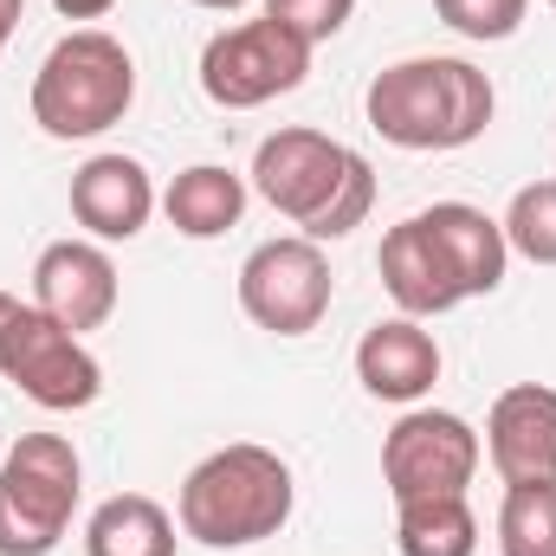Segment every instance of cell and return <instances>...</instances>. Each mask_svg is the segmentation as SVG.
<instances>
[{
  "instance_id": "44dd1931",
  "label": "cell",
  "mask_w": 556,
  "mask_h": 556,
  "mask_svg": "<svg viewBox=\"0 0 556 556\" xmlns=\"http://www.w3.org/2000/svg\"><path fill=\"white\" fill-rule=\"evenodd\" d=\"M433 13L459 39H511L531 13V0H433Z\"/></svg>"
},
{
  "instance_id": "9a60e30c",
  "label": "cell",
  "mask_w": 556,
  "mask_h": 556,
  "mask_svg": "<svg viewBox=\"0 0 556 556\" xmlns=\"http://www.w3.org/2000/svg\"><path fill=\"white\" fill-rule=\"evenodd\" d=\"M420 220L433 227L440 253L453 260L466 298H492V291L505 285L511 247H505V227H498L485 207H472V201H433V207H420Z\"/></svg>"
},
{
  "instance_id": "6da1fadb",
  "label": "cell",
  "mask_w": 556,
  "mask_h": 556,
  "mask_svg": "<svg viewBox=\"0 0 556 556\" xmlns=\"http://www.w3.org/2000/svg\"><path fill=\"white\" fill-rule=\"evenodd\" d=\"M253 188L304 240H343L376 207V168L324 130H273L253 149Z\"/></svg>"
},
{
  "instance_id": "484cf974",
  "label": "cell",
  "mask_w": 556,
  "mask_h": 556,
  "mask_svg": "<svg viewBox=\"0 0 556 556\" xmlns=\"http://www.w3.org/2000/svg\"><path fill=\"white\" fill-rule=\"evenodd\" d=\"M194 7H207V13H233V7H247V0H194Z\"/></svg>"
},
{
  "instance_id": "603a6c76",
  "label": "cell",
  "mask_w": 556,
  "mask_h": 556,
  "mask_svg": "<svg viewBox=\"0 0 556 556\" xmlns=\"http://www.w3.org/2000/svg\"><path fill=\"white\" fill-rule=\"evenodd\" d=\"M52 7H59L65 20H104V13H111L117 0H52Z\"/></svg>"
},
{
  "instance_id": "e0dca14e",
  "label": "cell",
  "mask_w": 556,
  "mask_h": 556,
  "mask_svg": "<svg viewBox=\"0 0 556 556\" xmlns=\"http://www.w3.org/2000/svg\"><path fill=\"white\" fill-rule=\"evenodd\" d=\"M85 556H175V518L149 492H117L91 511Z\"/></svg>"
},
{
  "instance_id": "7c38bea8",
  "label": "cell",
  "mask_w": 556,
  "mask_h": 556,
  "mask_svg": "<svg viewBox=\"0 0 556 556\" xmlns=\"http://www.w3.org/2000/svg\"><path fill=\"white\" fill-rule=\"evenodd\" d=\"M155 207H162V194H155L149 168L124 149H104L72 175V220L91 240H137Z\"/></svg>"
},
{
  "instance_id": "ac0fdd59",
  "label": "cell",
  "mask_w": 556,
  "mask_h": 556,
  "mask_svg": "<svg viewBox=\"0 0 556 556\" xmlns=\"http://www.w3.org/2000/svg\"><path fill=\"white\" fill-rule=\"evenodd\" d=\"M402 556H479V518L466 498H408L395 518Z\"/></svg>"
},
{
  "instance_id": "277c9868",
  "label": "cell",
  "mask_w": 556,
  "mask_h": 556,
  "mask_svg": "<svg viewBox=\"0 0 556 556\" xmlns=\"http://www.w3.org/2000/svg\"><path fill=\"white\" fill-rule=\"evenodd\" d=\"M137 104V59L104 26L65 33L33 72V124L59 142L104 137Z\"/></svg>"
},
{
  "instance_id": "ba28073f",
  "label": "cell",
  "mask_w": 556,
  "mask_h": 556,
  "mask_svg": "<svg viewBox=\"0 0 556 556\" xmlns=\"http://www.w3.org/2000/svg\"><path fill=\"white\" fill-rule=\"evenodd\" d=\"M337 298V278H330V260L317 240L291 233V240H266L247 253L240 266V311L273 330V337H311L324 324Z\"/></svg>"
},
{
  "instance_id": "ffe728a7",
  "label": "cell",
  "mask_w": 556,
  "mask_h": 556,
  "mask_svg": "<svg viewBox=\"0 0 556 556\" xmlns=\"http://www.w3.org/2000/svg\"><path fill=\"white\" fill-rule=\"evenodd\" d=\"M505 247L525 253L531 266H556V181H531L505 207Z\"/></svg>"
},
{
  "instance_id": "d6986e66",
  "label": "cell",
  "mask_w": 556,
  "mask_h": 556,
  "mask_svg": "<svg viewBox=\"0 0 556 556\" xmlns=\"http://www.w3.org/2000/svg\"><path fill=\"white\" fill-rule=\"evenodd\" d=\"M498 556H556V479L505 485V505H498Z\"/></svg>"
},
{
  "instance_id": "4316f807",
  "label": "cell",
  "mask_w": 556,
  "mask_h": 556,
  "mask_svg": "<svg viewBox=\"0 0 556 556\" xmlns=\"http://www.w3.org/2000/svg\"><path fill=\"white\" fill-rule=\"evenodd\" d=\"M551 7H556V0H551Z\"/></svg>"
},
{
  "instance_id": "4fadbf2b",
  "label": "cell",
  "mask_w": 556,
  "mask_h": 556,
  "mask_svg": "<svg viewBox=\"0 0 556 556\" xmlns=\"http://www.w3.org/2000/svg\"><path fill=\"white\" fill-rule=\"evenodd\" d=\"M376 273H382V291H389V298L402 304V317H440V311L466 304V291H459V273H453V260L440 253V240H433V227H427L420 214L395 220V227L382 233Z\"/></svg>"
},
{
  "instance_id": "3957f363",
  "label": "cell",
  "mask_w": 556,
  "mask_h": 556,
  "mask_svg": "<svg viewBox=\"0 0 556 556\" xmlns=\"http://www.w3.org/2000/svg\"><path fill=\"white\" fill-rule=\"evenodd\" d=\"M291 505H298L291 466L260 440H233L181 479L175 518H181V538L207 551H247L291 525Z\"/></svg>"
},
{
  "instance_id": "30bf717a",
  "label": "cell",
  "mask_w": 556,
  "mask_h": 556,
  "mask_svg": "<svg viewBox=\"0 0 556 556\" xmlns=\"http://www.w3.org/2000/svg\"><path fill=\"white\" fill-rule=\"evenodd\" d=\"M33 304L65 324L72 337L111 324L117 311V266L98 240H52L39 260H33Z\"/></svg>"
},
{
  "instance_id": "cb8c5ba5",
  "label": "cell",
  "mask_w": 556,
  "mask_h": 556,
  "mask_svg": "<svg viewBox=\"0 0 556 556\" xmlns=\"http://www.w3.org/2000/svg\"><path fill=\"white\" fill-rule=\"evenodd\" d=\"M20 20H26V0H0V52H7V39L20 33Z\"/></svg>"
},
{
  "instance_id": "7402d4cb",
  "label": "cell",
  "mask_w": 556,
  "mask_h": 556,
  "mask_svg": "<svg viewBox=\"0 0 556 556\" xmlns=\"http://www.w3.org/2000/svg\"><path fill=\"white\" fill-rule=\"evenodd\" d=\"M350 13H356V0H266V20H278L285 33H298L311 52L324 39H337L350 26Z\"/></svg>"
},
{
  "instance_id": "5bb4252c",
  "label": "cell",
  "mask_w": 556,
  "mask_h": 556,
  "mask_svg": "<svg viewBox=\"0 0 556 556\" xmlns=\"http://www.w3.org/2000/svg\"><path fill=\"white\" fill-rule=\"evenodd\" d=\"M356 382L376 402L415 408L420 395H433V382H440V343H433V330H420V317H382V324H369L363 343H356Z\"/></svg>"
},
{
  "instance_id": "5b68a950",
  "label": "cell",
  "mask_w": 556,
  "mask_h": 556,
  "mask_svg": "<svg viewBox=\"0 0 556 556\" xmlns=\"http://www.w3.org/2000/svg\"><path fill=\"white\" fill-rule=\"evenodd\" d=\"M85 492L78 446L65 433H20L0 459V556H52Z\"/></svg>"
},
{
  "instance_id": "9c48e42d",
  "label": "cell",
  "mask_w": 556,
  "mask_h": 556,
  "mask_svg": "<svg viewBox=\"0 0 556 556\" xmlns=\"http://www.w3.org/2000/svg\"><path fill=\"white\" fill-rule=\"evenodd\" d=\"M479 433L472 420L453 408H408L382 440V479L395 492V505L408 498H466L472 472H479Z\"/></svg>"
},
{
  "instance_id": "7a4b0ae2",
  "label": "cell",
  "mask_w": 556,
  "mask_h": 556,
  "mask_svg": "<svg viewBox=\"0 0 556 556\" xmlns=\"http://www.w3.org/2000/svg\"><path fill=\"white\" fill-rule=\"evenodd\" d=\"M363 111H369V130L395 149H466L485 137L498 91L472 59L433 52V59L382 65L363 91Z\"/></svg>"
},
{
  "instance_id": "8fae6325",
  "label": "cell",
  "mask_w": 556,
  "mask_h": 556,
  "mask_svg": "<svg viewBox=\"0 0 556 556\" xmlns=\"http://www.w3.org/2000/svg\"><path fill=\"white\" fill-rule=\"evenodd\" d=\"M485 459L505 485L556 479V389L518 382L485 415Z\"/></svg>"
},
{
  "instance_id": "8992f818",
  "label": "cell",
  "mask_w": 556,
  "mask_h": 556,
  "mask_svg": "<svg viewBox=\"0 0 556 556\" xmlns=\"http://www.w3.org/2000/svg\"><path fill=\"white\" fill-rule=\"evenodd\" d=\"M311 72V46L298 33H285L278 20H240L227 33H214L201 46V91L220 111H260L285 91H298Z\"/></svg>"
},
{
  "instance_id": "52a82bcc",
  "label": "cell",
  "mask_w": 556,
  "mask_h": 556,
  "mask_svg": "<svg viewBox=\"0 0 556 556\" xmlns=\"http://www.w3.org/2000/svg\"><path fill=\"white\" fill-rule=\"evenodd\" d=\"M0 376L26 402H39L46 415H78V408H91L104 395V369L85 350V337L52 324L39 304H20V317L7 330V350H0Z\"/></svg>"
},
{
  "instance_id": "2e32d148",
  "label": "cell",
  "mask_w": 556,
  "mask_h": 556,
  "mask_svg": "<svg viewBox=\"0 0 556 556\" xmlns=\"http://www.w3.org/2000/svg\"><path fill=\"white\" fill-rule=\"evenodd\" d=\"M162 214L181 240H220L247 214V181L220 162H194L162 188Z\"/></svg>"
},
{
  "instance_id": "d4e9b609",
  "label": "cell",
  "mask_w": 556,
  "mask_h": 556,
  "mask_svg": "<svg viewBox=\"0 0 556 556\" xmlns=\"http://www.w3.org/2000/svg\"><path fill=\"white\" fill-rule=\"evenodd\" d=\"M13 317H20V298H13V291H0V350H7V330H13Z\"/></svg>"
}]
</instances>
